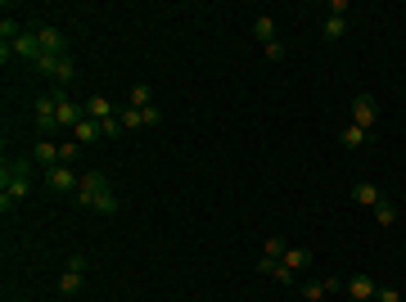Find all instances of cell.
Returning a JSON list of instances; mask_svg holds the SVG:
<instances>
[{"label": "cell", "mask_w": 406, "mask_h": 302, "mask_svg": "<svg viewBox=\"0 0 406 302\" xmlns=\"http://www.w3.org/2000/svg\"><path fill=\"white\" fill-rule=\"evenodd\" d=\"M104 190H108L104 172H82V185H77L73 203H77V207H91V203H95V194H104Z\"/></svg>", "instance_id": "7a4b0ae2"}, {"label": "cell", "mask_w": 406, "mask_h": 302, "mask_svg": "<svg viewBox=\"0 0 406 302\" xmlns=\"http://www.w3.org/2000/svg\"><path fill=\"white\" fill-rule=\"evenodd\" d=\"M154 99H150V86H145V81H136V86H131V108H150Z\"/></svg>", "instance_id": "44dd1931"}, {"label": "cell", "mask_w": 406, "mask_h": 302, "mask_svg": "<svg viewBox=\"0 0 406 302\" xmlns=\"http://www.w3.org/2000/svg\"><path fill=\"white\" fill-rule=\"evenodd\" d=\"M99 131H104V136H118V131H127V127H122V118L113 113V118H104V122H99Z\"/></svg>", "instance_id": "4316f807"}, {"label": "cell", "mask_w": 406, "mask_h": 302, "mask_svg": "<svg viewBox=\"0 0 406 302\" xmlns=\"http://www.w3.org/2000/svg\"><path fill=\"white\" fill-rule=\"evenodd\" d=\"M36 41H41V54H68V41L59 27H50V23H41V27H32Z\"/></svg>", "instance_id": "52a82bcc"}, {"label": "cell", "mask_w": 406, "mask_h": 302, "mask_svg": "<svg viewBox=\"0 0 406 302\" xmlns=\"http://www.w3.org/2000/svg\"><path fill=\"white\" fill-rule=\"evenodd\" d=\"M10 50L19 54V59H27V64H41V41H36V32H23Z\"/></svg>", "instance_id": "ba28073f"}, {"label": "cell", "mask_w": 406, "mask_h": 302, "mask_svg": "<svg viewBox=\"0 0 406 302\" xmlns=\"http://www.w3.org/2000/svg\"><path fill=\"white\" fill-rule=\"evenodd\" d=\"M36 127L50 136L54 127H59V90H50V95H41L36 99Z\"/></svg>", "instance_id": "277c9868"}, {"label": "cell", "mask_w": 406, "mask_h": 302, "mask_svg": "<svg viewBox=\"0 0 406 302\" xmlns=\"http://www.w3.org/2000/svg\"><path fill=\"white\" fill-rule=\"evenodd\" d=\"M353 203H361V207H374V203H379V190H374L370 181H357V185H353Z\"/></svg>", "instance_id": "4fadbf2b"}, {"label": "cell", "mask_w": 406, "mask_h": 302, "mask_svg": "<svg viewBox=\"0 0 406 302\" xmlns=\"http://www.w3.org/2000/svg\"><path fill=\"white\" fill-rule=\"evenodd\" d=\"M118 118H122V127H127V131H136V127H145V118H140V108H118Z\"/></svg>", "instance_id": "7402d4cb"}, {"label": "cell", "mask_w": 406, "mask_h": 302, "mask_svg": "<svg viewBox=\"0 0 406 302\" xmlns=\"http://www.w3.org/2000/svg\"><path fill=\"white\" fill-rule=\"evenodd\" d=\"M262 54H267L271 64H280V59H285V41H271V45H262Z\"/></svg>", "instance_id": "484cf974"}, {"label": "cell", "mask_w": 406, "mask_h": 302, "mask_svg": "<svg viewBox=\"0 0 406 302\" xmlns=\"http://www.w3.org/2000/svg\"><path fill=\"white\" fill-rule=\"evenodd\" d=\"M253 36H257L262 45L280 41V36H276V18H267V14H262V18H253Z\"/></svg>", "instance_id": "9a60e30c"}, {"label": "cell", "mask_w": 406, "mask_h": 302, "mask_svg": "<svg viewBox=\"0 0 406 302\" xmlns=\"http://www.w3.org/2000/svg\"><path fill=\"white\" fill-rule=\"evenodd\" d=\"M82 280H86V257H68L64 275H59V293H64V298H73V293L82 289Z\"/></svg>", "instance_id": "5b68a950"}, {"label": "cell", "mask_w": 406, "mask_h": 302, "mask_svg": "<svg viewBox=\"0 0 406 302\" xmlns=\"http://www.w3.org/2000/svg\"><path fill=\"white\" fill-rule=\"evenodd\" d=\"M325 293H330V284H325V280H311V284H302V298H307V302L325 298Z\"/></svg>", "instance_id": "603a6c76"}, {"label": "cell", "mask_w": 406, "mask_h": 302, "mask_svg": "<svg viewBox=\"0 0 406 302\" xmlns=\"http://www.w3.org/2000/svg\"><path fill=\"white\" fill-rule=\"evenodd\" d=\"M374 221H379V226H393V221H397V207L388 203V199H379V203H374Z\"/></svg>", "instance_id": "d6986e66"}, {"label": "cell", "mask_w": 406, "mask_h": 302, "mask_svg": "<svg viewBox=\"0 0 406 302\" xmlns=\"http://www.w3.org/2000/svg\"><path fill=\"white\" fill-rule=\"evenodd\" d=\"M32 158H36V162H41L45 172H50V167H59V144H50V140H41V144H36V153H32Z\"/></svg>", "instance_id": "2e32d148"}, {"label": "cell", "mask_w": 406, "mask_h": 302, "mask_svg": "<svg viewBox=\"0 0 406 302\" xmlns=\"http://www.w3.org/2000/svg\"><path fill=\"white\" fill-rule=\"evenodd\" d=\"M262 275H271V280H280V284H298V270H289L285 262H276V257H262Z\"/></svg>", "instance_id": "9c48e42d"}, {"label": "cell", "mask_w": 406, "mask_h": 302, "mask_svg": "<svg viewBox=\"0 0 406 302\" xmlns=\"http://www.w3.org/2000/svg\"><path fill=\"white\" fill-rule=\"evenodd\" d=\"M99 136H104V131H99V122H91V118H82V122L73 127V140H77V144H95Z\"/></svg>", "instance_id": "7c38bea8"}, {"label": "cell", "mask_w": 406, "mask_h": 302, "mask_svg": "<svg viewBox=\"0 0 406 302\" xmlns=\"http://www.w3.org/2000/svg\"><path fill=\"white\" fill-rule=\"evenodd\" d=\"M280 262H285L289 270H302V266H311V249H285Z\"/></svg>", "instance_id": "ac0fdd59"}, {"label": "cell", "mask_w": 406, "mask_h": 302, "mask_svg": "<svg viewBox=\"0 0 406 302\" xmlns=\"http://www.w3.org/2000/svg\"><path fill=\"white\" fill-rule=\"evenodd\" d=\"M348 293H353L357 302H374V293H379V284H374L370 275H353V280H348Z\"/></svg>", "instance_id": "30bf717a"}, {"label": "cell", "mask_w": 406, "mask_h": 302, "mask_svg": "<svg viewBox=\"0 0 406 302\" xmlns=\"http://www.w3.org/2000/svg\"><path fill=\"white\" fill-rule=\"evenodd\" d=\"M91 207H95V212L99 216H118V194H113V190H104V194H95V203H91Z\"/></svg>", "instance_id": "e0dca14e"}, {"label": "cell", "mask_w": 406, "mask_h": 302, "mask_svg": "<svg viewBox=\"0 0 406 302\" xmlns=\"http://www.w3.org/2000/svg\"><path fill=\"white\" fill-rule=\"evenodd\" d=\"M45 185H50L54 194H68V190L77 194V185H82V176H77L73 167H68V162H59V167H50V172H45Z\"/></svg>", "instance_id": "3957f363"}, {"label": "cell", "mask_w": 406, "mask_h": 302, "mask_svg": "<svg viewBox=\"0 0 406 302\" xmlns=\"http://www.w3.org/2000/svg\"><path fill=\"white\" fill-rule=\"evenodd\" d=\"M82 108H86V118H91V122H104V118H113V113H118V108L108 104L104 95H91V99H86Z\"/></svg>", "instance_id": "8fae6325"}, {"label": "cell", "mask_w": 406, "mask_h": 302, "mask_svg": "<svg viewBox=\"0 0 406 302\" xmlns=\"http://www.w3.org/2000/svg\"><path fill=\"white\" fill-rule=\"evenodd\" d=\"M77 153H82V144H77V140H68V144H59V162H73V158H77Z\"/></svg>", "instance_id": "83f0119b"}, {"label": "cell", "mask_w": 406, "mask_h": 302, "mask_svg": "<svg viewBox=\"0 0 406 302\" xmlns=\"http://www.w3.org/2000/svg\"><path fill=\"white\" fill-rule=\"evenodd\" d=\"M321 32H325V41H339V36L348 32V18H325V27H321Z\"/></svg>", "instance_id": "ffe728a7"}, {"label": "cell", "mask_w": 406, "mask_h": 302, "mask_svg": "<svg viewBox=\"0 0 406 302\" xmlns=\"http://www.w3.org/2000/svg\"><path fill=\"white\" fill-rule=\"evenodd\" d=\"M366 136H370V131H361V127H353V122H348V127L339 131V144H343V149H361Z\"/></svg>", "instance_id": "5bb4252c"}, {"label": "cell", "mask_w": 406, "mask_h": 302, "mask_svg": "<svg viewBox=\"0 0 406 302\" xmlns=\"http://www.w3.org/2000/svg\"><path fill=\"white\" fill-rule=\"evenodd\" d=\"M285 249H289V244H285L280 235H271V239H267V257H276V262H280V257H285Z\"/></svg>", "instance_id": "cb8c5ba5"}, {"label": "cell", "mask_w": 406, "mask_h": 302, "mask_svg": "<svg viewBox=\"0 0 406 302\" xmlns=\"http://www.w3.org/2000/svg\"><path fill=\"white\" fill-rule=\"evenodd\" d=\"M374 118H379V104H374V95H357V99H353V127L370 131Z\"/></svg>", "instance_id": "8992f818"}, {"label": "cell", "mask_w": 406, "mask_h": 302, "mask_svg": "<svg viewBox=\"0 0 406 302\" xmlns=\"http://www.w3.org/2000/svg\"><path fill=\"white\" fill-rule=\"evenodd\" d=\"M27 190H32V162L10 158L0 167V212H14V207L27 199Z\"/></svg>", "instance_id": "6da1fadb"}, {"label": "cell", "mask_w": 406, "mask_h": 302, "mask_svg": "<svg viewBox=\"0 0 406 302\" xmlns=\"http://www.w3.org/2000/svg\"><path fill=\"white\" fill-rule=\"evenodd\" d=\"M374 302H402V293H397V289H388V284H384V289L374 293Z\"/></svg>", "instance_id": "f1b7e54d"}, {"label": "cell", "mask_w": 406, "mask_h": 302, "mask_svg": "<svg viewBox=\"0 0 406 302\" xmlns=\"http://www.w3.org/2000/svg\"><path fill=\"white\" fill-rule=\"evenodd\" d=\"M140 118H145V127H158V122H163V108L150 104V108H140Z\"/></svg>", "instance_id": "d4e9b609"}, {"label": "cell", "mask_w": 406, "mask_h": 302, "mask_svg": "<svg viewBox=\"0 0 406 302\" xmlns=\"http://www.w3.org/2000/svg\"><path fill=\"white\" fill-rule=\"evenodd\" d=\"M353 10V5H348V0H330V18H343V14Z\"/></svg>", "instance_id": "f546056e"}]
</instances>
